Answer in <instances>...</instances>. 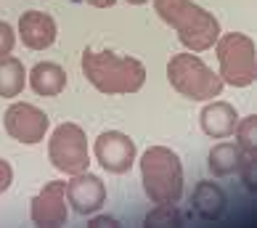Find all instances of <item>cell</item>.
<instances>
[{"label":"cell","instance_id":"8fae6325","mask_svg":"<svg viewBox=\"0 0 257 228\" xmlns=\"http://www.w3.org/2000/svg\"><path fill=\"white\" fill-rule=\"evenodd\" d=\"M19 37L30 51H45L51 48L59 37V27H56L53 16L45 11H27L19 19Z\"/></svg>","mask_w":257,"mask_h":228},{"label":"cell","instance_id":"7a4b0ae2","mask_svg":"<svg viewBox=\"0 0 257 228\" xmlns=\"http://www.w3.org/2000/svg\"><path fill=\"white\" fill-rule=\"evenodd\" d=\"M154 11L178 32V40L191 53L209 51L220 37V22L194 0H154Z\"/></svg>","mask_w":257,"mask_h":228},{"label":"cell","instance_id":"ba28073f","mask_svg":"<svg viewBox=\"0 0 257 228\" xmlns=\"http://www.w3.org/2000/svg\"><path fill=\"white\" fill-rule=\"evenodd\" d=\"M96 159L98 165L106 170V173L122 175L136 165V141H133L127 133L119 130H106L96 138Z\"/></svg>","mask_w":257,"mask_h":228},{"label":"cell","instance_id":"9c48e42d","mask_svg":"<svg viewBox=\"0 0 257 228\" xmlns=\"http://www.w3.org/2000/svg\"><path fill=\"white\" fill-rule=\"evenodd\" d=\"M30 217L35 225L56 228L64 225L69 217V202H66V183L64 180H51L43 186L40 194H35L30 204Z\"/></svg>","mask_w":257,"mask_h":228},{"label":"cell","instance_id":"d6986e66","mask_svg":"<svg viewBox=\"0 0 257 228\" xmlns=\"http://www.w3.org/2000/svg\"><path fill=\"white\" fill-rule=\"evenodd\" d=\"M90 225L98 228V225H117V220L114 217H90Z\"/></svg>","mask_w":257,"mask_h":228},{"label":"cell","instance_id":"7402d4cb","mask_svg":"<svg viewBox=\"0 0 257 228\" xmlns=\"http://www.w3.org/2000/svg\"><path fill=\"white\" fill-rule=\"evenodd\" d=\"M72 3H88V0H72Z\"/></svg>","mask_w":257,"mask_h":228},{"label":"cell","instance_id":"30bf717a","mask_svg":"<svg viewBox=\"0 0 257 228\" xmlns=\"http://www.w3.org/2000/svg\"><path fill=\"white\" fill-rule=\"evenodd\" d=\"M66 202L77 215H96L106 204V186L93 173H77L66 183Z\"/></svg>","mask_w":257,"mask_h":228},{"label":"cell","instance_id":"2e32d148","mask_svg":"<svg viewBox=\"0 0 257 228\" xmlns=\"http://www.w3.org/2000/svg\"><path fill=\"white\" fill-rule=\"evenodd\" d=\"M146 223L157 225V223H180V215L175 210V204H157V210L146 217Z\"/></svg>","mask_w":257,"mask_h":228},{"label":"cell","instance_id":"5b68a950","mask_svg":"<svg viewBox=\"0 0 257 228\" xmlns=\"http://www.w3.org/2000/svg\"><path fill=\"white\" fill-rule=\"evenodd\" d=\"M217 64H220L223 85L246 88L257 80V48L254 40L244 32L220 35L215 43Z\"/></svg>","mask_w":257,"mask_h":228},{"label":"cell","instance_id":"52a82bcc","mask_svg":"<svg viewBox=\"0 0 257 228\" xmlns=\"http://www.w3.org/2000/svg\"><path fill=\"white\" fill-rule=\"evenodd\" d=\"M3 125H6V133L14 141L35 146L45 138V133L51 128V120L35 103H11L3 114Z\"/></svg>","mask_w":257,"mask_h":228},{"label":"cell","instance_id":"8992f818","mask_svg":"<svg viewBox=\"0 0 257 228\" xmlns=\"http://www.w3.org/2000/svg\"><path fill=\"white\" fill-rule=\"evenodd\" d=\"M48 159H51V165L64 175L85 173L88 165H90L85 130L80 125H74V122L59 125L51 133V141H48Z\"/></svg>","mask_w":257,"mask_h":228},{"label":"cell","instance_id":"5bb4252c","mask_svg":"<svg viewBox=\"0 0 257 228\" xmlns=\"http://www.w3.org/2000/svg\"><path fill=\"white\" fill-rule=\"evenodd\" d=\"M27 85V69L16 56L0 59V98H16Z\"/></svg>","mask_w":257,"mask_h":228},{"label":"cell","instance_id":"ac0fdd59","mask_svg":"<svg viewBox=\"0 0 257 228\" xmlns=\"http://www.w3.org/2000/svg\"><path fill=\"white\" fill-rule=\"evenodd\" d=\"M11 183H14V170L3 157H0V194H6L8 188H11Z\"/></svg>","mask_w":257,"mask_h":228},{"label":"cell","instance_id":"44dd1931","mask_svg":"<svg viewBox=\"0 0 257 228\" xmlns=\"http://www.w3.org/2000/svg\"><path fill=\"white\" fill-rule=\"evenodd\" d=\"M130 6H144V3H149V0H127Z\"/></svg>","mask_w":257,"mask_h":228},{"label":"cell","instance_id":"e0dca14e","mask_svg":"<svg viewBox=\"0 0 257 228\" xmlns=\"http://www.w3.org/2000/svg\"><path fill=\"white\" fill-rule=\"evenodd\" d=\"M14 45H16L14 27L8 24V22H0V59H3V56H11Z\"/></svg>","mask_w":257,"mask_h":228},{"label":"cell","instance_id":"ffe728a7","mask_svg":"<svg viewBox=\"0 0 257 228\" xmlns=\"http://www.w3.org/2000/svg\"><path fill=\"white\" fill-rule=\"evenodd\" d=\"M117 0H88V6H93V8H111Z\"/></svg>","mask_w":257,"mask_h":228},{"label":"cell","instance_id":"9a60e30c","mask_svg":"<svg viewBox=\"0 0 257 228\" xmlns=\"http://www.w3.org/2000/svg\"><path fill=\"white\" fill-rule=\"evenodd\" d=\"M239 165H241V149L233 141H223V144L212 146V151H209V170L217 178L239 173Z\"/></svg>","mask_w":257,"mask_h":228},{"label":"cell","instance_id":"4fadbf2b","mask_svg":"<svg viewBox=\"0 0 257 228\" xmlns=\"http://www.w3.org/2000/svg\"><path fill=\"white\" fill-rule=\"evenodd\" d=\"M27 77H30L32 90L43 98H53V96H59V93H64V88H66V72L53 61L35 64Z\"/></svg>","mask_w":257,"mask_h":228},{"label":"cell","instance_id":"7c38bea8","mask_svg":"<svg viewBox=\"0 0 257 228\" xmlns=\"http://www.w3.org/2000/svg\"><path fill=\"white\" fill-rule=\"evenodd\" d=\"M199 122H202L204 136L215 138V141L231 138L236 125H239V111L228 101H209L202 109V114H199Z\"/></svg>","mask_w":257,"mask_h":228},{"label":"cell","instance_id":"277c9868","mask_svg":"<svg viewBox=\"0 0 257 228\" xmlns=\"http://www.w3.org/2000/svg\"><path fill=\"white\" fill-rule=\"evenodd\" d=\"M167 80L170 85L180 93V96L191 98V101H212L223 93V80L220 74H215L209 66L188 53H178L167 64Z\"/></svg>","mask_w":257,"mask_h":228},{"label":"cell","instance_id":"3957f363","mask_svg":"<svg viewBox=\"0 0 257 228\" xmlns=\"http://www.w3.org/2000/svg\"><path fill=\"white\" fill-rule=\"evenodd\" d=\"M141 183L154 204H178L183 196V165L167 146H149L141 157Z\"/></svg>","mask_w":257,"mask_h":228},{"label":"cell","instance_id":"6da1fadb","mask_svg":"<svg viewBox=\"0 0 257 228\" xmlns=\"http://www.w3.org/2000/svg\"><path fill=\"white\" fill-rule=\"evenodd\" d=\"M82 72L88 82L103 96H127L138 93L146 82V66L133 56H119L114 51H82Z\"/></svg>","mask_w":257,"mask_h":228}]
</instances>
